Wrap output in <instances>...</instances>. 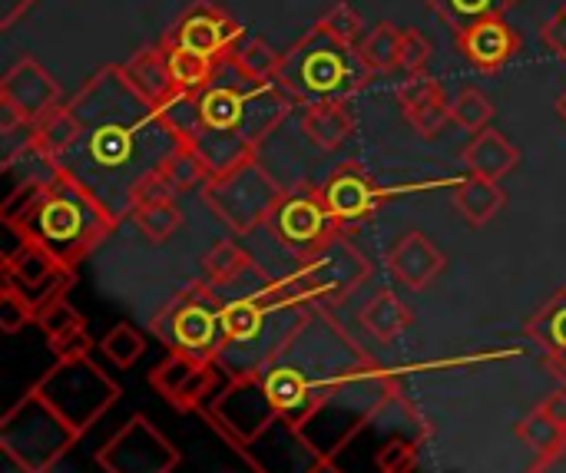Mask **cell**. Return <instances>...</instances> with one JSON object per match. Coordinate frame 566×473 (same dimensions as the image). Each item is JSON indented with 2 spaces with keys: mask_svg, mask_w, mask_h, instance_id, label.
Here are the masks:
<instances>
[{
  "mask_svg": "<svg viewBox=\"0 0 566 473\" xmlns=\"http://www.w3.org/2000/svg\"><path fill=\"white\" fill-rule=\"evenodd\" d=\"M66 106L76 116V143L60 159V172L80 182L119 225L133 216L139 189L186 143L133 86L123 63L103 66Z\"/></svg>",
  "mask_w": 566,
  "mask_h": 473,
  "instance_id": "6da1fadb",
  "label": "cell"
},
{
  "mask_svg": "<svg viewBox=\"0 0 566 473\" xmlns=\"http://www.w3.org/2000/svg\"><path fill=\"white\" fill-rule=\"evenodd\" d=\"M292 106L298 103L279 80H252L232 60H222L206 90L179 93L159 113L216 176L259 156V146L282 126Z\"/></svg>",
  "mask_w": 566,
  "mask_h": 473,
  "instance_id": "7a4b0ae2",
  "label": "cell"
},
{
  "mask_svg": "<svg viewBox=\"0 0 566 473\" xmlns=\"http://www.w3.org/2000/svg\"><path fill=\"white\" fill-rule=\"evenodd\" d=\"M375 361L322 312L308 308L285 345L259 371L275 411L305 428L355 375Z\"/></svg>",
  "mask_w": 566,
  "mask_h": 473,
  "instance_id": "3957f363",
  "label": "cell"
},
{
  "mask_svg": "<svg viewBox=\"0 0 566 473\" xmlns=\"http://www.w3.org/2000/svg\"><path fill=\"white\" fill-rule=\"evenodd\" d=\"M368 76L358 46L315 20V27L282 53L279 86L305 109L312 103H348Z\"/></svg>",
  "mask_w": 566,
  "mask_h": 473,
  "instance_id": "277c9868",
  "label": "cell"
},
{
  "mask_svg": "<svg viewBox=\"0 0 566 473\" xmlns=\"http://www.w3.org/2000/svg\"><path fill=\"white\" fill-rule=\"evenodd\" d=\"M7 229L40 242L66 269H76V262L90 255V249L99 239H106L116 229V222L99 209V202L80 182H73L66 172H56L43 199L17 225Z\"/></svg>",
  "mask_w": 566,
  "mask_h": 473,
  "instance_id": "5b68a950",
  "label": "cell"
},
{
  "mask_svg": "<svg viewBox=\"0 0 566 473\" xmlns=\"http://www.w3.org/2000/svg\"><path fill=\"white\" fill-rule=\"evenodd\" d=\"M80 438L33 388L0 418V451L23 473H50Z\"/></svg>",
  "mask_w": 566,
  "mask_h": 473,
  "instance_id": "8992f818",
  "label": "cell"
},
{
  "mask_svg": "<svg viewBox=\"0 0 566 473\" xmlns=\"http://www.w3.org/2000/svg\"><path fill=\"white\" fill-rule=\"evenodd\" d=\"M33 391L80 434H86L116 401L119 385L99 371L90 355L56 358V365L33 385Z\"/></svg>",
  "mask_w": 566,
  "mask_h": 473,
  "instance_id": "52a82bcc",
  "label": "cell"
},
{
  "mask_svg": "<svg viewBox=\"0 0 566 473\" xmlns=\"http://www.w3.org/2000/svg\"><path fill=\"white\" fill-rule=\"evenodd\" d=\"M282 196H285V189L272 179V172L259 162V156H252L226 172H216L202 186L206 206L239 235H249L259 225H269Z\"/></svg>",
  "mask_w": 566,
  "mask_h": 473,
  "instance_id": "ba28073f",
  "label": "cell"
},
{
  "mask_svg": "<svg viewBox=\"0 0 566 473\" xmlns=\"http://www.w3.org/2000/svg\"><path fill=\"white\" fill-rule=\"evenodd\" d=\"M222 292L206 285L202 278L182 292L176 302H169L153 322V335H159L172 351L216 358L222 348Z\"/></svg>",
  "mask_w": 566,
  "mask_h": 473,
  "instance_id": "9c48e42d",
  "label": "cell"
},
{
  "mask_svg": "<svg viewBox=\"0 0 566 473\" xmlns=\"http://www.w3.org/2000/svg\"><path fill=\"white\" fill-rule=\"evenodd\" d=\"M20 235V232H17ZM3 282L13 285L27 305L33 308V315H40L43 308H50L53 302H60L70 285H73V269H66L50 249H43L40 242L20 235L17 249H10L3 255Z\"/></svg>",
  "mask_w": 566,
  "mask_h": 473,
  "instance_id": "30bf717a",
  "label": "cell"
},
{
  "mask_svg": "<svg viewBox=\"0 0 566 473\" xmlns=\"http://www.w3.org/2000/svg\"><path fill=\"white\" fill-rule=\"evenodd\" d=\"M269 229L289 252H295L298 259H308L312 252L325 249L338 235L342 225L332 219L322 199V189H295L282 196V202L275 206L269 219Z\"/></svg>",
  "mask_w": 566,
  "mask_h": 473,
  "instance_id": "8fae6325",
  "label": "cell"
},
{
  "mask_svg": "<svg viewBox=\"0 0 566 473\" xmlns=\"http://www.w3.org/2000/svg\"><path fill=\"white\" fill-rule=\"evenodd\" d=\"M179 461V451L143 414L129 418L96 451V464L106 473H172Z\"/></svg>",
  "mask_w": 566,
  "mask_h": 473,
  "instance_id": "7c38bea8",
  "label": "cell"
},
{
  "mask_svg": "<svg viewBox=\"0 0 566 473\" xmlns=\"http://www.w3.org/2000/svg\"><path fill=\"white\" fill-rule=\"evenodd\" d=\"M222 365L216 358H199L186 351H169L163 365L149 371V385L176 408V411H206L222 391Z\"/></svg>",
  "mask_w": 566,
  "mask_h": 473,
  "instance_id": "4fadbf2b",
  "label": "cell"
},
{
  "mask_svg": "<svg viewBox=\"0 0 566 473\" xmlns=\"http://www.w3.org/2000/svg\"><path fill=\"white\" fill-rule=\"evenodd\" d=\"M235 451L259 473H318L328 467L315 444L302 434V428H295L282 414L262 434H255L249 444Z\"/></svg>",
  "mask_w": 566,
  "mask_h": 473,
  "instance_id": "5bb4252c",
  "label": "cell"
},
{
  "mask_svg": "<svg viewBox=\"0 0 566 473\" xmlns=\"http://www.w3.org/2000/svg\"><path fill=\"white\" fill-rule=\"evenodd\" d=\"M169 36L216 63L229 60L232 50L245 40V27L229 17L222 7H216L212 0H196L169 30Z\"/></svg>",
  "mask_w": 566,
  "mask_h": 473,
  "instance_id": "9a60e30c",
  "label": "cell"
},
{
  "mask_svg": "<svg viewBox=\"0 0 566 473\" xmlns=\"http://www.w3.org/2000/svg\"><path fill=\"white\" fill-rule=\"evenodd\" d=\"M53 106H60L56 80L33 56H20L0 80V109L13 113L23 126H33Z\"/></svg>",
  "mask_w": 566,
  "mask_h": 473,
  "instance_id": "2e32d148",
  "label": "cell"
},
{
  "mask_svg": "<svg viewBox=\"0 0 566 473\" xmlns=\"http://www.w3.org/2000/svg\"><path fill=\"white\" fill-rule=\"evenodd\" d=\"M454 40L461 56L481 73H497L521 53V33L507 23L504 13H491L478 20L474 27L454 33Z\"/></svg>",
  "mask_w": 566,
  "mask_h": 473,
  "instance_id": "e0dca14e",
  "label": "cell"
},
{
  "mask_svg": "<svg viewBox=\"0 0 566 473\" xmlns=\"http://www.w3.org/2000/svg\"><path fill=\"white\" fill-rule=\"evenodd\" d=\"M388 196H395V189H381L358 162L335 169V176L322 186V199L338 225L371 216Z\"/></svg>",
  "mask_w": 566,
  "mask_h": 473,
  "instance_id": "ac0fdd59",
  "label": "cell"
},
{
  "mask_svg": "<svg viewBox=\"0 0 566 473\" xmlns=\"http://www.w3.org/2000/svg\"><path fill=\"white\" fill-rule=\"evenodd\" d=\"M398 106L421 139H434L451 123V99L431 76H408L398 90Z\"/></svg>",
  "mask_w": 566,
  "mask_h": 473,
  "instance_id": "d6986e66",
  "label": "cell"
},
{
  "mask_svg": "<svg viewBox=\"0 0 566 473\" xmlns=\"http://www.w3.org/2000/svg\"><path fill=\"white\" fill-rule=\"evenodd\" d=\"M388 269H391V275L405 288L424 292L444 272V252L431 242V235H424V232H405L391 245Z\"/></svg>",
  "mask_w": 566,
  "mask_h": 473,
  "instance_id": "ffe728a7",
  "label": "cell"
},
{
  "mask_svg": "<svg viewBox=\"0 0 566 473\" xmlns=\"http://www.w3.org/2000/svg\"><path fill=\"white\" fill-rule=\"evenodd\" d=\"M179 196H172L163 182V176H153L143 189H139V199H136V209L129 216L133 229L153 242V245H163L169 242L179 229H182V212H179Z\"/></svg>",
  "mask_w": 566,
  "mask_h": 473,
  "instance_id": "44dd1931",
  "label": "cell"
},
{
  "mask_svg": "<svg viewBox=\"0 0 566 473\" xmlns=\"http://www.w3.org/2000/svg\"><path fill=\"white\" fill-rule=\"evenodd\" d=\"M36 325L56 358H73V355H90V338H86V318L66 302H53L36 315Z\"/></svg>",
  "mask_w": 566,
  "mask_h": 473,
  "instance_id": "7402d4cb",
  "label": "cell"
},
{
  "mask_svg": "<svg viewBox=\"0 0 566 473\" xmlns=\"http://www.w3.org/2000/svg\"><path fill=\"white\" fill-rule=\"evenodd\" d=\"M464 166L478 176H488V179H504L507 172L517 169L521 162V149L494 126H488L484 133L471 136V143L464 146L461 153Z\"/></svg>",
  "mask_w": 566,
  "mask_h": 473,
  "instance_id": "603a6c76",
  "label": "cell"
},
{
  "mask_svg": "<svg viewBox=\"0 0 566 473\" xmlns=\"http://www.w3.org/2000/svg\"><path fill=\"white\" fill-rule=\"evenodd\" d=\"M454 206H458V212L464 216V222H468V225L481 229V225L494 222V219L504 212V206H507V192H504L501 179H488V176L468 172L464 179H458Z\"/></svg>",
  "mask_w": 566,
  "mask_h": 473,
  "instance_id": "cb8c5ba5",
  "label": "cell"
},
{
  "mask_svg": "<svg viewBox=\"0 0 566 473\" xmlns=\"http://www.w3.org/2000/svg\"><path fill=\"white\" fill-rule=\"evenodd\" d=\"M305 139L315 146V149H338L352 139L355 133V116L348 109V103H312L302 109V119H298Z\"/></svg>",
  "mask_w": 566,
  "mask_h": 473,
  "instance_id": "d4e9b609",
  "label": "cell"
},
{
  "mask_svg": "<svg viewBox=\"0 0 566 473\" xmlns=\"http://www.w3.org/2000/svg\"><path fill=\"white\" fill-rule=\"evenodd\" d=\"M126 76L133 80V86L156 106L163 109L166 103H172L179 96L172 76H169V66H166V53L163 46H146L139 53H133V60L123 63Z\"/></svg>",
  "mask_w": 566,
  "mask_h": 473,
  "instance_id": "484cf974",
  "label": "cell"
},
{
  "mask_svg": "<svg viewBox=\"0 0 566 473\" xmlns=\"http://www.w3.org/2000/svg\"><path fill=\"white\" fill-rule=\"evenodd\" d=\"M527 335L547 355L554 375H560L566 368V285L537 308V315L527 322Z\"/></svg>",
  "mask_w": 566,
  "mask_h": 473,
  "instance_id": "4316f807",
  "label": "cell"
},
{
  "mask_svg": "<svg viewBox=\"0 0 566 473\" xmlns=\"http://www.w3.org/2000/svg\"><path fill=\"white\" fill-rule=\"evenodd\" d=\"M159 46L166 53V66H169V76H172V83H176L179 93H199V90H206L212 83L216 66H219L216 60H209V56H202V53L176 43L169 33L159 40Z\"/></svg>",
  "mask_w": 566,
  "mask_h": 473,
  "instance_id": "83f0119b",
  "label": "cell"
},
{
  "mask_svg": "<svg viewBox=\"0 0 566 473\" xmlns=\"http://www.w3.org/2000/svg\"><path fill=\"white\" fill-rule=\"evenodd\" d=\"M361 325H365V332H368L375 341L391 345V341H398V338L411 328V308H408L395 292H378V295L365 305Z\"/></svg>",
  "mask_w": 566,
  "mask_h": 473,
  "instance_id": "f1b7e54d",
  "label": "cell"
},
{
  "mask_svg": "<svg viewBox=\"0 0 566 473\" xmlns=\"http://www.w3.org/2000/svg\"><path fill=\"white\" fill-rule=\"evenodd\" d=\"M252 269H255L252 255L239 242H232V239L216 242L202 255V282L212 285V288H226V285H232L239 278H245Z\"/></svg>",
  "mask_w": 566,
  "mask_h": 473,
  "instance_id": "f546056e",
  "label": "cell"
},
{
  "mask_svg": "<svg viewBox=\"0 0 566 473\" xmlns=\"http://www.w3.org/2000/svg\"><path fill=\"white\" fill-rule=\"evenodd\" d=\"M401 36H405V30H398V27L388 23V20L375 23V27L365 33L358 53H361V63L368 66V73H395V70H398Z\"/></svg>",
  "mask_w": 566,
  "mask_h": 473,
  "instance_id": "4dcf8cb0",
  "label": "cell"
},
{
  "mask_svg": "<svg viewBox=\"0 0 566 473\" xmlns=\"http://www.w3.org/2000/svg\"><path fill=\"white\" fill-rule=\"evenodd\" d=\"M514 434H517V441H521L527 451H534L537 461L557 454L566 444V431L547 414V411H544V408H541V404L514 428Z\"/></svg>",
  "mask_w": 566,
  "mask_h": 473,
  "instance_id": "1f68e13d",
  "label": "cell"
},
{
  "mask_svg": "<svg viewBox=\"0 0 566 473\" xmlns=\"http://www.w3.org/2000/svg\"><path fill=\"white\" fill-rule=\"evenodd\" d=\"M454 33L474 27L478 20L491 17V13H504L511 7H517V0H424Z\"/></svg>",
  "mask_w": 566,
  "mask_h": 473,
  "instance_id": "d6a6232c",
  "label": "cell"
},
{
  "mask_svg": "<svg viewBox=\"0 0 566 473\" xmlns=\"http://www.w3.org/2000/svg\"><path fill=\"white\" fill-rule=\"evenodd\" d=\"M159 176H163V182H166V189L172 196H186L192 189H202L212 179L209 166L189 146H182L172 159H166V166L159 169Z\"/></svg>",
  "mask_w": 566,
  "mask_h": 473,
  "instance_id": "836d02e7",
  "label": "cell"
},
{
  "mask_svg": "<svg viewBox=\"0 0 566 473\" xmlns=\"http://www.w3.org/2000/svg\"><path fill=\"white\" fill-rule=\"evenodd\" d=\"M229 60H232L245 76L262 80V83L279 80V70H282V53H279L275 46H269L265 40H259V36L242 40V43L232 50V56H229Z\"/></svg>",
  "mask_w": 566,
  "mask_h": 473,
  "instance_id": "e575fe53",
  "label": "cell"
},
{
  "mask_svg": "<svg viewBox=\"0 0 566 473\" xmlns=\"http://www.w3.org/2000/svg\"><path fill=\"white\" fill-rule=\"evenodd\" d=\"M451 119H454L464 133L478 136V133H484V129L491 126V119H494V103L488 99L484 90H478V86H461L458 96L451 99Z\"/></svg>",
  "mask_w": 566,
  "mask_h": 473,
  "instance_id": "d590c367",
  "label": "cell"
},
{
  "mask_svg": "<svg viewBox=\"0 0 566 473\" xmlns=\"http://www.w3.org/2000/svg\"><path fill=\"white\" fill-rule=\"evenodd\" d=\"M99 351L106 355V361H113L116 368H133L139 358H143V351H146V338L133 328V325H126V322H119V325H113L103 338H99Z\"/></svg>",
  "mask_w": 566,
  "mask_h": 473,
  "instance_id": "8d00e7d4",
  "label": "cell"
},
{
  "mask_svg": "<svg viewBox=\"0 0 566 473\" xmlns=\"http://www.w3.org/2000/svg\"><path fill=\"white\" fill-rule=\"evenodd\" d=\"M27 325H36L33 308L27 305V298L13 285L3 282V292H0V332L3 335H17Z\"/></svg>",
  "mask_w": 566,
  "mask_h": 473,
  "instance_id": "74e56055",
  "label": "cell"
},
{
  "mask_svg": "<svg viewBox=\"0 0 566 473\" xmlns=\"http://www.w3.org/2000/svg\"><path fill=\"white\" fill-rule=\"evenodd\" d=\"M431 63V40L421 30H405L401 36V56H398V70L405 76H421Z\"/></svg>",
  "mask_w": 566,
  "mask_h": 473,
  "instance_id": "f35d334b",
  "label": "cell"
},
{
  "mask_svg": "<svg viewBox=\"0 0 566 473\" xmlns=\"http://www.w3.org/2000/svg\"><path fill=\"white\" fill-rule=\"evenodd\" d=\"M418 467V444L411 441H388L381 451H378V473H411Z\"/></svg>",
  "mask_w": 566,
  "mask_h": 473,
  "instance_id": "ab89813d",
  "label": "cell"
},
{
  "mask_svg": "<svg viewBox=\"0 0 566 473\" xmlns=\"http://www.w3.org/2000/svg\"><path fill=\"white\" fill-rule=\"evenodd\" d=\"M544 46L566 63V3L544 23Z\"/></svg>",
  "mask_w": 566,
  "mask_h": 473,
  "instance_id": "60d3db41",
  "label": "cell"
},
{
  "mask_svg": "<svg viewBox=\"0 0 566 473\" xmlns=\"http://www.w3.org/2000/svg\"><path fill=\"white\" fill-rule=\"evenodd\" d=\"M36 0H0V30H10Z\"/></svg>",
  "mask_w": 566,
  "mask_h": 473,
  "instance_id": "b9f144b4",
  "label": "cell"
},
{
  "mask_svg": "<svg viewBox=\"0 0 566 473\" xmlns=\"http://www.w3.org/2000/svg\"><path fill=\"white\" fill-rule=\"evenodd\" d=\"M541 408H544V411H547V414H551V418H554V421H557V424L566 431V385H560L551 398H544V401H541Z\"/></svg>",
  "mask_w": 566,
  "mask_h": 473,
  "instance_id": "7bdbcfd3",
  "label": "cell"
},
{
  "mask_svg": "<svg viewBox=\"0 0 566 473\" xmlns=\"http://www.w3.org/2000/svg\"><path fill=\"white\" fill-rule=\"evenodd\" d=\"M531 473H566V444L557 451V454H551V458H541L537 464H534V471Z\"/></svg>",
  "mask_w": 566,
  "mask_h": 473,
  "instance_id": "ee69618b",
  "label": "cell"
},
{
  "mask_svg": "<svg viewBox=\"0 0 566 473\" xmlns=\"http://www.w3.org/2000/svg\"><path fill=\"white\" fill-rule=\"evenodd\" d=\"M557 113H560V116H564V119H566V93H564V96H560V99H557Z\"/></svg>",
  "mask_w": 566,
  "mask_h": 473,
  "instance_id": "f6af8a7d",
  "label": "cell"
}]
</instances>
